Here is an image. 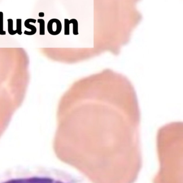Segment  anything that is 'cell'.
<instances>
[{
    "mask_svg": "<svg viewBox=\"0 0 183 183\" xmlns=\"http://www.w3.org/2000/svg\"><path fill=\"white\" fill-rule=\"evenodd\" d=\"M37 22L40 25V30H39V34L40 35H45V22L43 19H38Z\"/></svg>",
    "mask_w": 183,
    "mask_h": 183,
    "instance_id": "obj_5",
    "label": "cell"
},
{
    "mask_svg": "<svg viewBox=\"0 0 183 183\" xmlns=\"http://www.w3.org/2000/svg\"><path fill=\"white\" fill-rule=\"evenodd\" d=\"M71 23L68 19L65 20V35H69L70 33L69 31V25Z\"/></svg>",
    "mask_w": 183,
    "mask_h": 183,
    "instance_id": "obj_9",
    "label": "cell"
},
{
    "mask_svg": "<svg viewBox=\"0 0 183 183\" xmlns=\"http://www.w3.org/2000/svg\"><path fill=\"white\" fill-rule=\"evenodd\" d=\"M36 22H37L36 20L32 19V18H29V19L25 20L24 22L25 27L31 30V31H25L24 32V34L27 35V36H32V35H33V34L36 33V32H37V28H36V27L35 26L32 25L30 24V23H36Z\"/></svg>",
    "mask_w": 183,
    "mask_h": 183,
    "instance_id": "obj_2",
    "label": "cell"
},
{
    "mask_svg": "<svg viewBox=\"0 0 183 183\" xmlns=\"http://www.w3.org/2000/svg\"><path fill=\"white\" fill-rule=\"evenodd\" d=\"M45 16L44 12H39V16L40 17H44Z\"/></svg>",
    "mask_w": 183,
    "mask_h": 183,
    "instance_id": "obj_10",
    "label": "cell"
},
{
    "mask_svg": "<svg viewBox=\"0 0 183 183\" xmlns=\"http://www.w3.org/2000/svg\"><path fill=\"white\" fill-rule=\"evenodd\" d=\"M57 183H76L74 176L72 173L68 172L65 178Z\"/></svg>",
    "mask_w": 183,
    "mask_h": 183,
    "instance_id": "obj_3",
    "label": "cell"
},
{
    "mask_svg": "<svg viewBox=\"0 0 183 183\" xmlns=\"http://www.w3.org/2000/svg\"><path fill=\"white\" fill-rule=\"evenodd\" d=\"M17 33L19 35L22 34V19L16 20V30Z\"/></svg>",
    "mask_w": 183,
    "mask_h": 183,
    "instance_id": "obj_8",
    "label": "cell"
},
{
    "mask_svg": "<svg viewBox=\"0 0 183 183\" xmlns=\"http://www.w3.org/2000/svg\"><path fill=\"white\" fill-rule=\"evenodd\" d=\"M71 24H73V33L74 35H77L78 34V23L77 20L75 19H72L70 20Z\"/></svg>",
    "mask_w": 183,
    "mask_h": 183,
    "instance_id": "obj_7",
    "label": "cell"
},
{
    "mask_svg": "<svg viewBox=\"0 0 183 183\" xmlns=\"http://www.w3.org/2000/svg\"><path fill=\"white\" fill-rule=\"evenodd\" d=\"M47 27L49 34L52 36H56L61 32L62 30V24L59 20L53 18L49 21Z\"/></svg>",
    "mask_w": 183,
    "mask_h": 183,
    "instance_id": "obj_1",
    "label": "cell"
},
{
    "mask_svg": "<svg viewBox=\"0 0 183 183\" xmlns=\"http://www.w3.org/2000/svg\"><path fill=\"white\" fill-rule=\"evenodd\" d=\"M8 31L10 35H15L17 33L16 30L13 29L14 22L12 19H8Z\"/></svg>",
    "mask_w": 183,
    "mask_h": 183,
    "instance_id": "obj_4",
    "label": "cell"
},
{
    "mask_svg": "<svg viewBox=\"0 0 183 183\" xmlns=\"http://www.w3.org/2000/svg\"><path fill=\"white\" fill-rule=\"evenodd\" d=\"M6 32L3 30V13L0 11V35H5Z\"/></svg>",
    "mask_w": 183,
    "mask_h": 183,
    "instance_id": "obj_6",
    "label": "cell"
}]
</instances>
